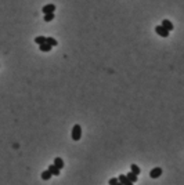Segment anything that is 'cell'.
<instances>
[{"mask_svg": "<svg viewBox=\"0 0 184 185\" xmlns=\"http://www.w3.org/2000/svg\"><path fill=\"white\" fill-rule=\"evenodd\" d=\"M82 137V127L79 124H75L74 128H72V140L74 141H79Z\"/></svg>", "mask_w": 184, "mask_h": 185, "instance_id": "1", "label": "cell"}, {"mask_svg": "<svg viewBox=\"0 0 184 185\" xmlns=\"http://www.w3.org/2000/svg\"><path fill=\"white\" fill-rule=\"evenodd\" d=\"M155 32H157V35H159V36H162V37H168L169 36V31H166L162 25L155 27Z\"/></svg>", "mask_w": 184, "mask_h": 185, "instance_id": "2", "label": "cell"}, {"mask_svg": "<svg viewBox=\"0 0 184 185\" xmlns=\"http://www.w3.org/2000/svg\"><path fill=\"white\" fill-rule=\"evenodd\" d=\"M161 175H162V169L161 167H155V169H152L150 171V177L151 178H159Z\"/></svg>", "mask_w": 184, "mask_h": 185, "instance_id": "3", "label": "cell"}, {"mask_svg": "<svg viewBox=\"0 0 184 185\" xmlns=\"http://www.w3.org/2000/svg\"><path fill=\"white\" fill-rule=\"evenodd\" d=\"M55 11V4H53V3H50V4H46L42 7V13L43 14H47V13H54Z\"/></svg>", "mask_w": 184, "mask_h": 185, "instance_id": "4", "label": "cell"}, {"mask_svg": "<svg viewBox=\"0 0 184 185\" xmlns=\"http://www.w3.org/2000/svg\"><path fill=\"white\" fill-rule=\"evenodd\" d=\"M118 181H119L122 185H134L133 182H131V181L127 180V177H126L125 174H121V175H119V177H118Z\"/></svg>", "mask_w": 184, "mask_h": 185, "instance_id": "5", "label": "cell"}, {"mask_svg": "<svg viewBox=\"0 0 184 185\" xmlns=\"http://www.w3.org/2000/svg\"><path fill=\"white\" fill-rule=\"evenodd\" d=\"M47 170L51 173V175H60V174H61V170L58 169V167H55L54 164H50Z\"/></svg>", "mask_w": 184, "mask_h": 185, "instance_id": "6", "label": "cell"}, {"mask_svg": "<svg viewBox=\"0 0 184 185\" xmlns=\"http://www.w3.org/2000/svg\"><path fill=\"white\" fill-rule=\"evenodd\" d=\"M161 25H162V27L165 28L166 31H169V32H170V31H173V24H172V22L169 21V20H163Z\"/></svg>", "mask_w": 184, "mask_h": 185, "instance_id": "7", "label": "cell"}, {"mask_svg": "<svg viewBox=\"0 0 184 185\" xmlns=\"http://www.w3.org/2000/svg\"><path fill=\"white\" fill-rule=\"evenodd\" d=\"M39 50L43 53H48V51H51V46L47 43H42V44H39Z\"/></svg>", "mask_w": 184, "mask_h": 185, "instance_id": "8", "label": "cell"}, {"mask_svg": "<svg viewBox=\"0 0 184 185\" xmlns=\"http://www.w3.org/2000/svg\"><path fill=\"white\" fill-rule=\"evenodd\" d=\"M54 166H55V167H58V169L60 170H63L64 169V160L61 158H55L54 159Z\"/></svg>", "mask_w": 184, "mask_h": 185, "instance_id": "9", "label": "cell"}, {"mask_svg": "<svg viewBox=\"0 0 184 185\" xmlns=\"http://www.w3.org/2000/svg\"><path fill=\"white\" fill-rule=\"evenodd\" d=\"M46 43H47V44H50L51 47H55V46H58V42L54 39V37H46Z\"/></svg>", "mask_w": 184, "mask_h": 185, "instance_id": "10", "label": "cell"}, {"mask_svg": "<svg viewBox=\"0 0 184 185\" xmlns=\"http://www.w3.org/2000/svg\"><path fill=\"white\" fill-rule=\"evenodd\" d=\"M126 177H127V180H129V181H131V182L134 184V182H136V181H137V177H138V175H136V174H134V173H131V171H129V173H127V174H126Z\"/></svg>", "mask_w": 184, "mask_h": 185, "instance_id": "11", "label": "cell"}, {"mask_svg": "<svg viewBox=\"0 0 184 185\" xmlns=\"http://www.w3.org/2000/svg\"><path fill=\"white\" fill-rule=\"evenodd\" d=\"M55 18V15H54V13H47V14H44V22H51Z\"/></svg>", "mask_w": 184, "mask_h": 185, "instance_id": "12", "label": "cell"}, {"mask_svg": "<svg viewBox=\"0 0 184 185\" xmlns=\"http://www.w3.org/2000/svg\"><path fill=\"white\" fill-rule=\"evenodd\" d=\"M130 171H131V173H134L136 175H140V173H141V170H140V167H138L137 164H131V166H130Z\"/></svg>", "mask_w": 184, "mask_h": 185, "instance_id": "13", "label": "cell"}, {"mask_svg": "<svg viewBox=\"0 0 184 185\" xmlns=\"http://www.w3.org/2000/svg\"><path fill=\"white\" fill-rule=\"evenodd\" d=\"M42 178H43L44 181H48L50 178H51V173H50L48 170H44V171L42 173Z\"/></svg>", "mask_w": 184, "mask_h": 185, "instance_id": "14", "label": "cell"}, {"mask_svg": "<svg viewBox=\"0 0 184 185\" xmlns=\"http://www.w3.org/2000/svg\"><path fill=\"white\" fill-rule=\"evenodd\" d=\"M35 43H36V44H42V43H46V37H44V36H37V37H35Z\"/></svg>", "mask_w": 184, "mask_h": 185, "instance_id": "15", "label": "cell"}, {"mask_svg": "<svg viewBox=\"0 0 184 185\" xmlns=\"http://www.w3.org/2000/svg\"><path fill=\"white\" fill-rule=\"evenodd\" d=\"M108 182H110V185H116L118 182H119V181H118V178H111Z\"/></svg>", "mask_w": 184, "mask_h": 185, "instance_id": "16", "label": "cell"}, {"mask_svg": "<svg viewBox=\"0 0 184 185\" xmlns=\"http://www.w3.org/2000/svg\"><path fill=\"white\" fill-rule=\"evenodd\" d=\"M116 185H122V184H121V182H118V184H116Z\"/></svg>", "mask_w": 184, "mask_h": 185, "instance_id": "17", "label": "cell"}]
</instances>
